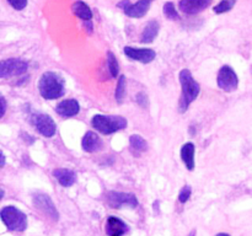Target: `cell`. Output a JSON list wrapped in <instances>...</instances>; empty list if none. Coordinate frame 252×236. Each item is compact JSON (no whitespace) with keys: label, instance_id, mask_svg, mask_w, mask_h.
<instances>
[{"label":"cell","instance_id":"484cf974","mask_svg":"<svg viewBox=\"0 0 252 236\" xmlns=\"http://www.w3.org/2000/svg\"><path fill=\"white\" fill-rule=\"evenodd\" d=\"M7 2H9L15 10L21 11V10H24L25 7L27 6V2L29 1H27V0H7Z\"/></svg>","mask_w":252,"mask_h":236},{"label":"cell","instance_id":"ba28073f","mask_svg":"<svg viewBox=\"0 0 252 236\" xmlns=\"http://www.w3.org/2000/svg\"><path fill=\"white\" fill-rule=\"evenodd\" d=\"M217 83H218V86L221 90L226 91V92H231V91H235L238 88L239 78L231 66L223 65L218 73Z\"/></svg>","mask_w":252,"mask_h":236},{"label":"cell","instance_id":"44dd1931","mask_svg":"<svg viewBox=\"0 0 252 236\" xmlns=\"http://www.w3.org/2000/svg\"><path fill=\"white\" fill-rule=\"evenodd\" d=\"M107 66L111 78H117L118 73H120V64H118L117 58H116L112 52L107 53Z\"/></svg>","mask_w":252,"mask_h":236},{"label":"cell","instance_id":"f546056e","mask_svg":"<svg viewBox=\"0 0 252 236\" xmlns=\"http://www.w3.org/2000/svg\"><path fill=\"white\" fill-rule=\"evenodd\" d=\"M2 197H4V191H2L1 188H0V201L2 199Z\"/></svg>","mask_w":252,"mask_h":236},{"label":"cell","instance_id":"ac0fdd59","mask_svg":"<svg viewBox=\"0 0 252 236\" xmlns=\"http://www.w3.org/2000/svg\"><path fill=\"white\" fill-rule=\"evenodd\" d=\"M71 10H73L74 15L78 16L84 22H91V20L94 17L90 6L88 4H85L84 1H81V0H78V1L74 2L73 6H71Z\"/></svg>","mask_w":252,"mask_h":236},{"label":"cell","instance_id":"cb8c5ba5","mask_svg":"<svg viewBox=\"0 0 252 236\" xmlns=\"http://www.w3.org/2000/svg\"><path fill=\"white\" fill-rule=\"evenodd\" d=\"M235 2L236 0H221L218 5L214 6L213 10L216 14H224V12L230 11L234 7V5H235Z\"/></svg>","mask_w":252,"mask_h":236},{"label":"cell","instance_id":"d6986e66","mask_svg":"<svg viewBox=\"0 0 252 236\" xmlns=\"http://www.w3.org/2000/svg\"><path fill=\"white\" fill-rule=\"evenodd\" d=\"M159 22L155 21V20L149 21L145 25L144 30H143V33L142 36H140V42H142V43H152V42L157 38L158 33H159Z\"/></svg>","mask_w":252,"mask_h":236},{"label":"cell","instance_id":"ffe728a7","mask_svg":"<svg viewBox=\"0 0 252 236\" xmlns=\"http://www.w3.org/2000/svg\"><path fill=\"white\" fill-rule=\"evenodd\" d=\"M129 144H130V148H132L133 151L137 152V154H140V152H144L148 150L147 140L138 134L130 135Z\"/></svg>","mask_w":252,"mask_h":236},{"label":"cell","instance_id":"f1b7e54d","mask_svg":"<svg viewBox=\"0 0 252 236\" xmlns=\"http://www.w3.org/2000/svg\"><path fill=\"white\" fill-rule=\"evenodd\" d=\"M4 165H5V155L2 154L1 150H0V169L4 167Z\"/></svg>","mask_w":252,"mask_h":236},{"label":"cell","instance_id":"d4e9b609","mask_svg":"<svg viewBox=\"0 0 252 236\" xmlns=\"http://www.w3.org/2000/svg\"><path fill=\"white\" fill-rule=\"evenodd\" d=\"M191 194H192V189L191 187L187 184V186H185L184 188L181 189V192H180L179 194L180 203H186V202L189 199V197H191Z\"/></svg>","mask_w":252,"mask_h":236},{"label":"cell","instance_id":"52a82bcc","mask_svg":"<svg viewBox=\"0 0 252 236\" xmlns=\"http://www.w3.org/2000/svg\"><path fill=\"white\" fill-rule=\"evenodd\" d=\"M150 0H138L135 4H132L129 0H122L117 4L120 9L123 10L127 16L133 17V19H140L148 14L150 9Z\"/></svg>","mask_w":252,"mask_h":236},{"label":"cell","instance_id":"2e32d148","mask_svg":"<svg viewBox=\"0 0 252 236\" xmlns=\"http://www.w3.org/2000/svg\"><path fill=\"white\" fill-rule=\"evenodd\" d=\"M181 159L186 165L187 170L193 171L194 170V154H196V147L193 143H186L181 148Z\"/></svg>","mask_w":252,"mask_h":236},{"label":"cell","instance_id":"9a60e30c","mask_svg":"<svg viewBox=\"0 0 252 236\" xmlns=\"http://www.w3.org/2000/svg\"><path fill=\"white\" fill-rule=\"evenodd\" d=\"M81 147L86 152H96L102 148V140L95 132H88L81 140Z\"/></svg>","mask_w":252,"mask_h":236},{"label":"cell","instance_id":"83f0119b","mask_svg":"<svg viewBox=\"0 0 252 236\" xmlns=\"http://www.w3.org/2000/svg\"><path fill=\"white\" fill-rule=\"evenodd\" d=\"M6 107H7L6 100H5L2 96H0V118L4 117L5 112H6Z\"/></svg>","mask_w":252,"mask_h":236},{"label":"cell","instance_id":"6da1fadb","mask_svg":"<svg viewBox=\"0 0 252 236\" xmlns=\"http://www.w3.org/2000/svg\"><path fill=\"white\" fill-rule=\"evenodd\" d=\"M38 90L42 97L46 100H56L65 92V83L59 74L46 71L39 79Z\"/></svg>","mask_w":252,"mask_h":236},{"label":"cell","instance_id":"8fae6325","mask_svg":"<svg viewBox=\"0 0 252 236\" xmlns=\"http://www.w3.org/2000/svg\"><path fill=\"white\" fill-rule=\"evenodd\" d=\"M126 56L132 60L140 61L143 64L152 63L157 57L154 49L152 48H135V47H125L123 49Z\"/></svg>","mask_w":252,"mask_h":236},{"label":"cell","instance_id":"5bb4252c","mask_svg":"<svg viewBox=\"0 0 252 236\" xmlns=\"http://www.w3.org/2000/svg\"><path fill=\"white\" fill-rule=\"evenodd\" d=\"M128 231V225L116 216H110L106 223L107 236H123Z\"/></svg>","mask_w":252,"mask_h":236},{"label":"cell","instance_id":"d6a6232c","mask_svg":"<svg viewBox=\"0 0 252 236\" xmlns=\"http://www.w3.org/2000/svg\"><path fill=\"white\" fill-rule=\"evenodd\" d=\"M150 1H152V0H150Z\"/></svg>","mask_w":252,"mask_h":236},{"label":"cell","instance_id":"8992f818","mask_svg":"<svg viewBox=\"0 0 252 236\" xmlns=\"http://www.w3.org/2000/svg\"><path fill=\"white\" fill-rule=\"evenodd\" d=\"M107 204L113 209H121L128 206V208H135L138 206V199L132 193H123V192H108L106 196Z\"/></svg>","mask_w":252,"mask_h":236},{"label":"cell","instance_id":"603a6c76","mask_svg":"<svg viewBox=\"0 0 252 236\" xmlns=\"http://www.w3.org/2000/svg\"><path fill=\"white\" fill-rule=\"evenodd\" d=\"M162 11H164V15L169 20H180L179 11H177L176 7H175L174 2L171 1L165 2L164 7H162Z\"/></svg>","mask_w":252,"mask_h":236},{"label":"cell","instance_id":"4fadbf2b","mask_svg":"<svg viewBox=\"0 0 252 236\" xmlns=\"http://www.w3.org/2000/svg\"><path fill=\"white\" fill-rule=\"evenodd\" d=\"M56 112L62 117H74L80 112V105L75 98L63 100L57 105Z\"/></svg>","mask_w":252,"mask_h":236},{"label":"cell","instance_id":"5b68a950","mask_svg":"<svg viewBox=\"0 0 252 236\" xmlns=\"http://www.w3.org/2000/svg\"><path fill=\"white\" fill-rule=\"evenodd\" d=\"M29 69V63L20 58H9L0 60V79L19 76L25 74Z\"/></svg>","mask_w":252,"mask_h":236},{"label":"cell","instance_id":"3957f363","mask_svg":"<svg viewBox=\"0 0 252 236\" xmlns=\"http://www.w3.org/2000/svg\"><path fill=\"white\" fill-rule=\"evenodd\" d=\"M91 124L97 132L107 135L127 128L128 122L122 116L95 115L93 117V120H91Z\"/></svg>","mask_w":252,"mask_h":236},{"label":"cell","instance_id":"1f68e13d","mask_svg":"<svg viewBox=\"0 0 252 236\" xmlns=\"http://www.w3.org/2000/svg\"><path fill=\"white\" fill-rule=\"evenodd\" d=\"M217 236H230V235H229V234H225V233H220V234H218Z\"/></svg>","mask_w":252,"mask_h":236},{"label":"cell","instance_id":"7c38bea8","mask_svg":"<svg viewBox=\"0 0 252 236\" xmlns=\"http://www.w3.org/2000/svg\"><path fill=\"white\" fill-rule=\"evenodd\" d=\"M212 4V0H180L179 7L184 14L194 15L206 10Z\"/></svg>","mask_w":252,"mask_h":236},{"label":"cell","instance_id":"4316f807","mask_svg":"<svg viewBox=\"0 0 252 236\" xmlns=\"http://www.w3.org/2000/svg\"><path fill=\"white\" fill-rule=\"evenodd\" d=\"M137 102L139 103L142 107H148L149 106V100H148V96L144 92H140L137 95Z\"/></svg>","mask_w":252,"mask_h":236},{"label":"cell","instance_id":"30bf717a","mask_svg":"<svg viewBox=\"0 0 252 236\" xmlns=\"http://www.w3.org/2000/svg\"><path fill=\"white\" fill-rule=\"evenodd\" d=\"M33 204L34 206L39 209L42 213L46 214L47 216L52 219V220H58L59 213L56 208V204L51 199L48 194L44 193H36L33 196Z\"/></svg>","mask_w":252,"mask_h":236},{"label":"cell","instance_id":"277c9868","mask_svg":"<svg viewBox=\"0 0 252 236\" xmlns=\"http://www.w3.org/2000/svg\"><path fill=\"white\" fill-rule=\"evenodd\" d=\"M0 218L9 230L24 231L27 228V216L14 206H7L0 210Z\"/></svg>","mask_w":252,"mask_h":236},{"label":"cell","instance_id":"7a4b0ae2","mask_svg":"<svg viewBox=\"0 0 252 236\" xmlns=\"http://www.w3.org/2000/svg\"><path fill=\"white\" fill-rule=\"evenodd\" d=\"M180 84H181V97H180V112H186L192 102L198 97L201 92V86L192 76L189 69H184L180 73Z\"/></svg>","mask_w":252,"mask_h":236},{"label":"cell","instance_id":"e0dca14e","mask_svg":"<svg viewBox=\"0 0 252 236\" xmlns=\"http://www.w3.org/2000/svg\"><path fill=\"white\" fill-rule=\"evenodd\" d=\"M53 176L63 187L73 186L76 179L75 172L69 169H56L53 171Z\"/></svg>","mask_w":252,"mask_h":236},{"label":"cell","instance_id":"7402d4cb","mask_svg":"<svg viewBox=\"0 0 252 236\" xmlns=\"http://www.w3.org/2000/svg\"><path fill=\"white\" fill-rule=\"evenodd\" d=\"M126 88H127V80H126V76L122 75L118 79L117 88H116V100H117L118 103H122L123 100H125Z\"/></svg>","mask_w":252,"mask_h":236},{"label":"cell","instance_id":"9c48e42d","mask_svg":"<svg viewBox=\"0 0 252 236\" xmlns=\"http://www.w3.org/2000/svg\"><path fill=\"white\" fill-rule=\"evenodd\" d=\"M32 123L39 133L46 138H52L57 132V124L53 118L44 113H37L32 117Z\"/></svg>","mask_w":252,"mask_h":236},{"label":"cell","instance_id":"4dcf8cb0","mask_svg":"<svg viewBox=\"0 0 252 236\" xmlns=\"http://www.w3.org/2000/svg\"><path fill=\"white\" fill-rule=\"evenodd\" d=\"M189 236H196V230H192L191 233L189 234Z\"/></svg>","mask_w":252,"mask_h":236}]
</instances>
